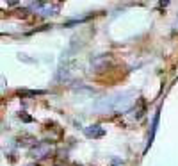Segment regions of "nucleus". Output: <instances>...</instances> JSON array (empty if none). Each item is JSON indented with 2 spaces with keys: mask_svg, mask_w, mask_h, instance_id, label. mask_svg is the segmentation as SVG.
Segmentation results:
<instances>
[{
  "mask_svg": "<svg viewBox=\"0 0 178 166\" xmlns=\"http://www.w3.org/2000/svg\"><path fill=\"white\" fill-rule=\"evenodd\" d=\"M50 154V146L46 143H36V146L31 148V157L34 159H41V157H46Z\"/></svg>",
  "mask_w": 178,
  "mask_h": 166,
  "instance_id": "1",
  "label": "nucleus"
},
{
  "mask_svg": "<svg viewBox=\"0 0 178 166\" xmlns=\"http://www.w3.org/2000/svg\"><path fill=\"white\" fill-rule=\"evenodd\" d=\"M84 132L87 138H93V139H96V138H104L105 136V129L102 127V125H89V127H85Z\"/></svg>",
  "mask_w": 178,
  "mask_h": 166,
  "instance_id": "2",
  "label": "nucleus"
},
{
  "mask_svg": "<svg viewBox=\"0 0 178 166\" xmlns=\"http://www.w3.org/2000/svg\"><path fill=\"white\" fill-rule=\"evenodd\" d=\"M158 116H160L158 113H155V116H153V123H151V134H150V139H148V146L151 145V141H153V136H155V130H157V125H158Z\"/></svg>",
  "mask_w": 178,
  "mask_h": 166,
  "instance_id": "3",
  "label": "nucleus"
},
{
  "mask_svg": "<svg viewBox=\"0 0 178 166\" xmlns=\"http://www.w3.org/2000/svg\"><path fill=\"white\" fill-rule=\"evenodd\" d=\"M45 91H29V89H20L18 95L20 96H36V95H43Z\"/></svg>",
  "mask_w": 178,
  "mask_h": 166,
  "instance_id": "4",
  "label": "nucleus"
},
{
  "mask_svg": "<svg viewBox=\"0 0 178 166\" xmlns=\"http://www.w3.org/2000/svg\"><path fill=\"white\" fill-rule=\"evenodd\" d=\"M20 118L23 120V122H32V118L29 116V114H25V113H20Z\"/></svg>",
  "mask_w": 178,
  "mask_h": 166,
  "instance_id": "5",
  "label": "nucleus"
}]
</instances>
